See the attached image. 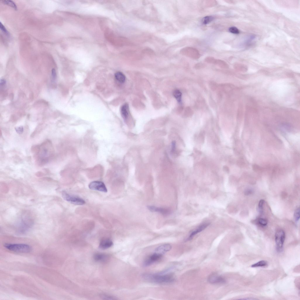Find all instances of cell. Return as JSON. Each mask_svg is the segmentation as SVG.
<instances>
[{"label": "cell", "mask_w": 300, "mask_h": 300, "mask_svg": "<svg viewBox=\"0 0 300 300\" xmlns=\"http://www.w3.org/2000/svg\"><path fill=\"white\" fill-rule=\"evenodd\" d=\"M143 277L148 281L158 284H168L175 280L173 276L169 274H145L143 275Z\"/></svg>", "instance_id": "1"}, {"label": "cell", "mask_w": 300, "mask_h": 300, "mask_svg": "<svg viewBox=\"0 0 300 300\" xmlns=\"http://www.w3.org/2000/svg\"><path fill=\"white\" fill-rule=\"evenodd\" d=\"M4 247L10 251L20 253H28L32 250V248L29 245L22 244H4Z\"/></svg>", "instance_id": "2"}, {"label": "cell", "mask_w": 300, "mask_h": 300, "mask_svg": "<svg viewBox=\"0 0 300 300\" xmlns=\"http://www.w3.org/2000/svg\"><path fill=\"white\" fill-rule=\"evenodd\" d=\"M52 147L51 143L47 141L40 146L39 150L38 153V159L48 160L49 156L52 154Z\"/></svg>", "instance_id": "3"}, {"label": "cell", "mask_w": 300, "mask_h": 300, "mask_svg": "<svg viewBox=\"0 0 300 300\" xmlns=\"http://www.w3.org/2000/svg\"><path fill=\"white\" fill-rule=\"evenodd\" d=\"M62 196L64 199L74 205H82L85 204L84 200L78 196L70 194L65 191L62 193Z\"/></svg>", "instance_id": "4"}, {"label": "cell", "mask_w": 300, "mask_h": 300, "mask_svg": "<svg viewBox=\"0 0 300 300\" xmlns=\"http://www.w3.org/2000/svg\"><path fill=\"white\" fill-rule=\"evenodd\" d=\"M285 237L286 235L284 231L279 230L276 232L275 234L276 249L278 252H281L283 251Z\"/></svg>", "instance_id": "5"}, {"label": "cell", "mask_w": 300, "mask_h": 300, "mask_svg": "<svg viewBox=\"0 0 300 300\" xmlns=\"http://www.w3.org/2000/svg\"><path fill=\"white\" fill-rule=\"evenodd\" d=\"M89 189L92 190L107 192V189L104 183L102 182L99 181H93L89 185Z\"/></svg>", "instance_id": "6"}, {"label": "cell", "mask_w": 300, "mask_h": 300, "mask_svg": "<svg viewBox=\"0 0 300 300\" xmlns=\"http://www.w3.org/2000/svg\"><path fill=\"white\" fill-rule=\"evenodd\" d=\"M162 255L158 253L155 252L149 256L144 263V266H148L154 263L159 260L162 257Z\"/></svg>", "instance_id": "7"}, {"label": "cell", "mask_w": 300, "mask_h": 300, "mask_svg": "<svg viewBox=\"0 0 300 300\" xmlns=\"http://www.w3.org/2000/svg\"><path fill=\"white\" fill-rule=\"evenodd\" d=\"M208 281L212 284L225 283L226 281L225 279L216 274L212 275L209 277Z\"/></svg>", "instance_id": "8"}, {"label": "cell", "mask_w": 300, "mask_h": 300, "mask_svg": "<svg viewBox=\"0 0 300 300\" xmlns=\"http://www.w3.org/2000/svg\"><path fill=\"white\" fill-rule=\"evenodd\" d=\"M171 246L168 244H166L159 246L155 250V252L163 255L167 252L169 251L171 249Z\"/></svg>", "instance_id": "9"}, {"label": "cell", "mask_w": 300, "mask_h": 300, "mask_svg": "<svg viewBox=\"0 0 300 300\" xmlns=\"http://www.w3.org/2000/svg\"><path fill=\"white\" fill-rule=\"evenodd\" d=\"M147 208L152 212H158L164 215L167 216L170 214L171 212L168 209L160 208L154 206H148Z\"/></svg>", "instance_id": "10"}, {"label": "cell", "mask_w": 300, "mask_h": 300, "mask_svg": "<svg viewBox=\"0 0 300 300\" xmlns=\"http://www.w3.org/2000/svg\"><path fill=\"white\" fill-rule=\"evenodd\" d=\"M113 242L109 239H105L101 241L99 244L100 248L106 249L109 248L113 245Z\"/></svg>", "instance_id": "11"}, {"label": "cell", "mask_w": 300, "mask_h": 300, "mask_svg": "<svg viewBox=\"0 0 300 300\" xmlns=\"http://www.w3.org/2000/svg\"><path fill=\"white\" fill-rule=\"evenodd\" d=\"M209 225V223H207L204 224L203 225H201V226L199 227H198L197 229L196 230H195L193 231V232L192 233V234H191L190 236H189L188 239V240H192V238H193V237L195 235H196V234H198V233L201 232V231H202L203 230H204L205 229V228H206Z\"/></svg>", "instance_id": "12"}, {"label": "cell", "mask_w": 300, "mask_h": 300, "mask_svg": "<svg viewBox=\"0 0 300 300\" xmlns=\"http://www.w3.org/2000/svg\"><path fill=\"white\" fill-rule=\"evenodd\" d=\"M121 113L123 118L125 120H126L128 118L129 115L128 104H125L122 106L121 109Z\"/></svg>", "instance_id": "13"}, {"label": "cell", "mask_w": 300, "mask_h": 300, "mask_svg": "<svg viewBox=\"0 0 300 300\" xmlns=\"http://www.w3.org/2000/svg\"><path fill=\"white\" fill-rule=\"evenodd\" d=\"M94 259L98 262H103L107 260L108 256L106 255L101 253H97L94 256Z\"/></svg>", "instance_id": "14"}, {"label": "cell", "mask_w": 300, "mask_h": 300, "mask_svg": "<svg viewBox=\"0 0 300 300\" xmlns=\"http://www.w3.org/2000/svg\"><path fill=\"white\" fill-rule=\"evenodd\" d=\"M116 80L120 83H124L126 80V77L123 73L120 72H118L116 73L115 75Z\"/></svg>", "instance_id": "15"}, {"label": "cell", "mask_w": 300, "mask_h": 300, "mask_svg": "<svg viewBox=\"0 0 300 300\" xmlns=\"http://www.w3.org/2000/svg\"><path fill=\"white\" fill-rule=\"evenodd\" d=\"M1 1L3 3L12 7L15 10H16L18 9L17 5H16L15 3L12 1L4 0H1Z\"/></svg>", "instance_id": "16"}, {"label": "cell", "mask_w": 300, "mask_h": 300, "mask_svg": "<svg viewBox=\"0 0 300 300\" xmlns=\"http://www.w3.org/2000/svg\"><path fill=\"white\" fill-rule=\"evenodd\" d=\"M268 263L266 261L262 260L252 265V268L258 267H263L267 265Z\"/></svg>", "instance_id": "17"}, {"label": "cell", "mask_w": 300, "mask_h": 300, "mask_svg": "<svg viewBox=\"0 0 300 300\" xmlns=\"http://www.w3.org/2000/svg\"><path fill=\"white\" fill-rule=\"evenodd\" d=\"M214 19V18L212 16H207L203 18L202 22L203 24H207L212 21Z\"/></svg>", "instance_id": "18"}, {"label": "cell", "mask_w": 300, "mask_h": 300, "mask_svg": "<svg viewBox=\"0 0 300 300\" xmlns=\"http://www.w3.org/2000/svg\"><path fill=\"white\" fill-rule=\"evenodd\" d=\"M174 96L179 103L181 102L182 94L180 90H176L173 93Z\"/></svg>", "instance_id": "19"}, {"label": "cell", "mask_w": 300, "mask_h": 300, "mask_svg": "<svg viewBox=\"0 0 300 300\" xmlns=\"http://www.w3.org/2000/svg\"><path fill=\"white\" fill-rule=\"evenodd\" d=\"M209 85L210 89L213 91H215L218 88V85L216 82L213 81H210L209 83Z\"/></svg>", "instance_id": "20"}, {"label": "cell", "mask_w": 300, "mask_h": 300, "mask_svg": "<svg viewBox=\"0 0 300 300\" xmlns=\"http://www.w3.org/2000/svg\"><path fill=\"white\" fill-rule=\"evenodd\" d=\"M193 114V112L192 108L189 107H186L185 111L184 114L186 117H190Z\"/></svg>", "instance_id": "21"}, {"label": "cell", "mask_w": 300, "mask_h": 300, "mask_svg": "<svg viewBox=\"0 0 300 300\" xmlns=\"http://www.w3.org/2000/svg\"><path fill=\"white\" fill-rule=\"evenodd\" d=\"M255 36L253 35H251L248 37H247L245 40V45H249L251 43H252L253 40L255 39Z\"/></svg>", "instance_id": "22"}, {"label": "cell", "mask_w": 300, "mask_h": 300, "mask_svg": "<svg viewBox=\"0 0 300 300\" xmlns=\"http://www.w3.org/2000/svg\"><path fill=\"white\" fill-rule=\"evenodd\" d=\"M215 63L218 65L219 66L223 68H228V64L223 61L219 60L216 61Z\"/></svg>", "instance_id": "23"}, {"label": "cell", "mask_w": 300, "mask_h": 300, "mask_svg": "<svg viewBox=\"0 0 300 300\" xmlns=\"http://www.w3.org/2000/svg\"><path fill=\"white\" fill-rule=\"evenodd\" d=\"M294 217L296 222H297L299 221L300 218V209L299 208L295 210L294 214Z\"/></svg>", "instance_id": "24"}, {"label": "cell", "mask_w": 300, "mask_h": 300, "mask_svg": "<svg viewBox=\"0 0 300 300\" xmlns=\"http://www.w3.org/2000/svg\"><path fill=\"white\" fill-rule=\"evenodd\" d=\"M229 30L230 32L234 34H238L240 33L239 30L235 27H232L230 28Z\"/></svg>", "instance_id": "25"}, {"label": "cell", "mask_w": 300, "mask_h": 300, "mask_svg": "<svg viewBox=\"0 0 300 300\" xmlns=\"http://www.w3.org/2000/svg\"><path fill=\"white\" fill-rule=\"evenodd\" d=\"M258 222L260 224L264 226H266L268 223L266 219L262 218L259 219Z\"/></svg>", "instance_id": "26"}, {"label": "cell", "mask_w": 300, "mask_h": 300, "mask_svg": "<svg viewBox=\"0 0 300 300\" xmlns=\"http://www.w3.org/2000/svg\"><path fill=\"white\" fill-rule=\"evenodd\" d=\"M101 297L104 300H113L116 299V298L113 297L112 296L107 295L103 294L101 295Z\"/></svg>", "instance_id": "27"}, {"label": "cell", "mask_w": 300, "mask_h": 300, "mask_svg": "<svg viewBox=\"0 0 300 300\" xmlns=\"http://www.w3.org/2000/svg\"><path fill=\"white\" fill-rule=\"evenodd\" d=\"M0 29L1 31H2L3 32H4V33H5L6 34V35L7 36H8L9 35V33L8 31H7V29H6V28L5 27H4V25L2 24L1 23V22H0Z\"/></svg>", "instance_id": "28"}, {"label": "cell", "mask_w": 300, "mask_h": 300, "mask_svg": "<svg viewBox=\"0 0 300 300\" xmlns=\"http://www.w3.org/2000/svg\"><path fill=\"white\" fill-rule=\"evenodd\" d=\"M264 203V201L263 200H261L259 201V211L261 212H262Z\"/></svg>", "instance_id": "29"}, {"label": "cell", "mask_w": 300, "mask_h": 300, "mask_svg": "<svg viewBox=\"0 0 300 300\" xmlns=\"http://www.w3.org/2000/svg\"><path fill=\"white\" fill-rule=\"evenodd\" d=\"M51 75L53 80H56L57 77V74L56 70L54 69H53L52 70Z\"/></svg>", "instance_id": "30"}, {"label": "cell", "mask_w": 300, "mask_h": 300, "mask_svg": "<svg viewBox=\"0 0 300 300\" xmlns=\"http://www.w3.org/2000/svg\"><path fill=\"white\" fill-rule=\"evenodd\" d=\"M15 129L16 132L18 134H22L23 132V128L22 126H20L16 128Z\"/></svg>", "instance_id": "31"}, {"label": "cell", "mask_w": 300, "mask_h": 300, "mask_svg": "<svg viewBox=\"0 0 300 300\" xmlns=\"http://www.w3.org/2000/svg\"><path fill=\"white\" fill-rule=\"evenodd\" d=\"M143 52H144V53H146L147 54H148L149 55L153 54L154 53V52L153 51V50H151V49H144V50H143Z\"/></svg>", "instance_id": "32"}, {"label": "cell", "mask_w": 300, "mask_h": 300, "mask_svg": "<svg viewBox=\"0 0 300 300\" xmlns=\"http://www.w3.org/2000/svg\"><path fill=\"white\" fill-rule=\"evenodd\" d=\"M6 83V82L5 80L4 79H1L0 81V85L1 88H3L4 87Z\"/></svg>", "instance_id": "33"}, {"label": "cell", "mask_w": 300, "mask_h": 300, "mask_svg": "<svg viewBox=\"0 0 300 300\" xmlns=\"http://www.w3.org/2000/svg\"><path fill=\"white\" fill-rule=\"evenodd\" d=\"M252 191L251 189H248L246 190L245 192V194L246 195H248L252 193Z\"/></svg>", "instance_id": "34"}, {"label": "cell", "mask_w": 300, "mask_h": 300, "mask_svg": "<svg viewBox=\"0 0 300 300\" xmlns=\"http://www.w3.org/2000/svg\"><path fill=\"white\" fill-rule=\"evenodd\" d=\"M204 67V65L203 64H198V65L195 66V68L197 69H200L203 68Z\"/></svg>", "instance_id": "35"}, {"label": "cell", "mask_w": 300, "mask_h": 300, "mask_svg": "<svg viewBox=\"0 0 300 300\" xmlns=\"http://www.w3.org/2000/svg\"><path fill=\"white\" fill-rule=\"evenodd\" d=\"M223 169L224 170H225L226 171H229V168L226 166H224Z\"/></svg>", "instance_id": "36"}, {"label": "cell", "mask_w": 300, "mask_h": 300, "mask_svg": "<svg viewBox=\"0 0 300 300\" xmlns=\"http://www.w3.org/2000/svg\"><path fill=\"white\" fill-rule=\"evenodd\" d=\"M243 299V300H256V299H253V298H246V299Z\"/></svg>", "instance_id": "37"}, {"label": "cell", "mask_w": 300, "mask_h": 300, "mask_svg": "<svg viewBox=\"0 0 300 300\" xmlns=\"http://www.w3.org/2000/svg\"><path fill=\"white\" fill-rule=\"evenodd\" d=\"M0 135H1V130H0Z\"/></svg>", "instance_id": "38"}]
</instances>
